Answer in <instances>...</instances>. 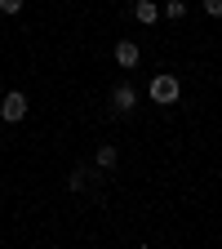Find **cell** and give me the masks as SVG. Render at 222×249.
I'll return each mask as SVG.
<instances>
[{
  "instance_id": "6",
  "label": "cell",
  "mask_w": 222,
  "mask_h": 249,
  "mask_svg": "<svg viewBox=\"0 0 222 249\" xmlns=\"http://www.w3.org/2000/svg\"><path fill=\"white\" fill-rule=\"evenodd\" d=\"M93 165L98 169H116V147H98L93 151Z\"/></svg>"
},
{
  "instance_id": "3",
  "label": "cell",
  "mask_w": 222,
  "mask_h": 249,
  "mask_svg": "<svg viewBox=\"0 0 222 249\" xmlns=\"http://www.w3.org/2000/svg\"><path fill=\"white\" fill-rule=\"evenodd\" d=\"M0 120L5 124H18V120H27V93H5V103H0Z\"/></svg>"
},
{
  "instance_id": "8",
  "label": "cell",
  "mask_w": 222,
  "mask_h": 249,
  "mask_svg": "<svg viewBox=\"0 0 222 249\" xmlns=\"http://www.w3.org/2000/svg\"><path fill=\"white\" fill-rule=\"evenodd\" d=\"M85 182H89V169H71V174H67V187H71V192H80Z\"/></svg>"
},
{
  "instance_id": "5",
  "label": "cell",
  "mask_w": 222,
  "mask_h": 249,
  "mask_svg": "<svg viewBox=\"0 0 222 249\" xmlns=\"http://www.w3.org/2000/svg\"><path fill=\"white\" fill-rule=\"evenodd\" d=\"M134 18H138L142 27H151L155 18H160V5H151V0H138V5H134Z\"/></svg>"
},
{
  "instance_id": "2",
  "label": "cell",
  "mask_w": 222,
  "mask_h": 249,
  "mask_svg": "<svg viewBox=\"0 0 222 249\" xmlns=\"http://www.w3.org/2000/svg\"><path fill=\"white\" fill-rule=\"evenodd\" d=\"M138 107V89H134V80H116L111 85V111L116 116H129Z\"/></svg>"
},
{
  "instance_id": "10",
  "label": "cell",
  "mask_w": 222,
  "mask_h": 249,
  "mask_svg": "<svg viewBox=\"0 0 222 249\" xmlns=\"http://www.w3.org/2000/svg\"><path fill=\"white\" fill-rule=\"evenodd\" d=\"M22 9V0H0V14H18Z\"/></svg>"
},
{
  "instance_id": "9",
  "label": "cell",
  "mask_w": 222,
  "mask_h": 249,
  "mask_svg": "<svg viewBox=\"0 0 222 249\" xmlns=\"http://www.w3.org/2000/svg\"><path fill=\"white\" fill-rule=\"evenodd\" d=\"M200 9H205L209 18H222V0H200Z\"/></svg>"
},
{
  "instance_id": "7",
  "label": "cell",
  "mask_w": 222,
  "mask_h": 249,
  "mask_svg": "<svg viewBox=\"0 0 222 249\" xmlns=\"http://www.w3.org/2000/svg\"><path fill=\"white\" fill-rule=\"evenodd\" d=\"M160 14H165V18H173V22H182V18H187V5H182V0H165Z\"/></svg>"
},
{
  "instance_id": "1",
  "label": "cell",
  "mask_w": 222,
  "mask_h": 249,
  "mask_svg": "<svg viewBox=\"0 0 222 249\" xmlns=\"http://www.w3.org/2000/svg\"><path fill=\"white\" fill-rule=\"evenodd\" d=\"M147 93H151V103L169 107V103H178V93H182V80H178V76H151Z\"/></svg>"
},
{
  "instance_id": "4",
  "label": "cell",
  "mask_w": 222,
  "mask_h": 249,
  "mask_svg": "<svg viewBox=\"0 0 222 249\" xmlns=\"http://www.w3.org/2000/svg\"><path fill=\"white\" fill-rule=\"evenodd\" d=\"M116 62H120L124 71H134L138 62H142V49H138L134 40H120V45H116Z\"/></svg>"
}]
</instances>
